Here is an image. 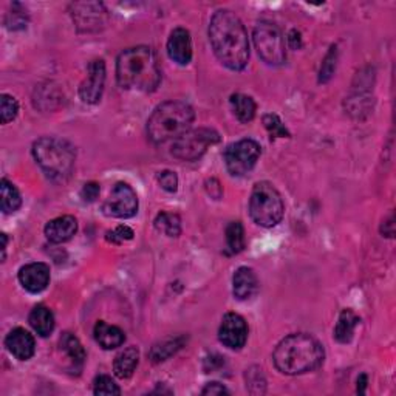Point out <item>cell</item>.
Listing matches in <instances>:
<instances>
[{"mask_svg": "<svg viewBox=\"0 0 396 396\" xmlns=\"http://www.w3.org/2000/svg\"><path fill=\"white\" fill-rule=\"evenodd\" d=\"M73 21L82 31L100 30L105 22V10L102 4H76L73 5Z\"/></svg>", "mask_w": 396, "mask_h": 396, "instance_id": "obj_14", "label": "cell"}, {"mask_svg": "<svg viewBox=\"0 0 396 396\" xmlns=\"http://www.w3.org/2000/svg\"><path fill=\"white\" fill-rule=\"evenodd\" d=\"M100 192H101L100 184L95 183V181H90V183H85L84 184V188L81 191V197H82V200L85 201V203H92V201H95L96 198H98Z\"/></svg>", "mask_w": 396, "mask_h": 396, "instance_id": "obj_36", "label": "cell"}, {"mask_svg": "<svg viewBox=\"0 0 396 396\" xmlns=\"http://www.w3.org/2000/svg\"><path fill=\"white\" fill-rule=\"evenodd\" d=\"M158 183H160V186L166 191V192H177L178 189V177L177 173L172 172V171H163L158 173L156 177Z\"/></svg>", "mask_w": 396, "mask_h": 396, "instance_id": "obj_33", "label": "cell"}, {"mask_svg": "<svg viewBox=\"0 0 396 396\" xmlns=\"http://www.w3.org/2000/svg\"><path fill=\"white\" fill-rule=\"evenodd\" d=\"M184 344V338L178 336V338H172V339H166L163 341L161 344H156L152 350H151V359L154 363H161V360H166L167 358H171L175 351L180 350Z\"/></svg>", "mask_w": 396, "mask_h": 396, "instance_id": "obj_27", "label": "cell"}, {"mask_svg": "<svg viewBox=\"0 0 396 396\" xmlns=\"http://www.w3.org/2000/svg\"><path fill=\"white\" fill-rule=\"evenodd\" d=\"M272 360L280 373L296 376L313 372L323 363V348L310 334H289L279 342Z\"/></svg>", "mask_w": 396, "mask_h": 396, "instance_id": "obj_3", "label": "cell"}, {"mask_svg": "<svg viewBox=\"0 0 396 396\" xmlns=\"http://www.w3.org/2000/svg\"><path fill=\"white\" fill-rule=\"evenodd\" d=\"M336 60H338V50L333 46L327 53V56H325L322 60L321 72H319V82L325 84L333 77L334 70H336Z\"/></svg>", "mask_w": 396, "mask_h": 396, "instance_id": "obj_32", "label": "cell"}, {"mask_svg": "<svg viewBox=\"0 0 396 396\" xmlns=\"http://www.w3.org/2000/svg\"><path fill=\"white\" fill-rule=\"evenodd\" d=\"M93 393L101 396H110V395H121V389L115 381L107 375H100L95 378L93 382Z\"/></svg>", "mask_w": 396, "mask_h": 396, "instance_id": "obj_29", "label": "cell"}, {"mask_svg": "<svg viewBox=\"0 0 396 396\" xmlns=\"http://www.w3.org/2000/svg\"><path fill=\"white\" fill-rule=\"evenodd\" d=\"M262 376H263V375H262V370H256V372H252V370H251V372L248 373V384H246V385H248L250 392H251V389H252L254 385L257 387L256 393H263V392H265V380H262V381H260V378H262Z\"/></svg>", "mask_w": 396, "mask_h": 396, "instance_id": "obj_37", "label": "cell"}, {"mask_svg": "<svg viewBox=\"0 0 396 396\" xmlns=\"http://www.w3.org/2000/svg\"><path fill=\"white\" fill-rule=\"evenodd\" d=\"M105 215L115 218H130L138 213V197L127 183H117L109 198L102 205Z\"/></svg>", "mask_w": 396, "mask_h": 396, "instance_id": "obj_10", "label": "cell"}, {"mask_svg": "<svg viewBox=\"0 0 396 396\" xmlns=\"http://www.w3.org/2000/svg\"><path fill=\"white\" fill-rule=\"evenodd\" d=\"M117 79L126 90L155 92L161 82V70L154 50L134 47L122 51L117 60Z\"/></svg>", "mask_w": 396, "mask_h": 396, "instance_id": "obj_2", "label": "cell"}, {"mask_svg": "<svg viewBox=\"0 0 396 396\" xmlns=\"http://www.w3.org/2000/svg\"><path fill=\"white\" fill-rule=\"evenodd\" d=\"M77 231V222L72 215H63L53 218L46 225V237L51 243H65Z\"/></svg>", "mask_w": 396, "mask_h": 396, "instance_id": "obj_18", "label": "cell"}, {"mask_svg": "<svg viewBox=\"0 0 396 396\" xmlns=\"http://www.w3.org/2000/svg\"><path fill=\"white\" fill-rule=\"evenodd\" d=\"M155 228L167 237H178L181 232V220L177 214L163 210L155 218Z\"/></svg>", "mask_w": 396, "mask_h": 396, "instance_id": "obj_26", "label": "cell"}, {"mask_svg": "<svg viewBox=\"0 0 396 396\" xmlns=\"http://www.w3.org/2000/svg\"><path fill=\"white\" fill-rule=\"evenodd\" d=\"M132 239H134V231H132L129 226H124V225H121V226L115 228L113 231L107 232V240L112 242V243H115V245L124 243V242L132 240Z\"/></svg>", "mask_w": 396, "mask_h": 396, "instance_id": "obj_34", "label": "cell"}, {"mask_svg": "<svg viewBox=\"0 0 396 396\" xmlns=\"http://www.w3.org/2000/svg\"><path fill=\"white\" fill-rule=\"evenodd\" d=\"M26 11L23 10V8L19 5V4H14L13 5V22L11 23H8V28H11V30H19V28H25L26 26Z\"/></svg>", "mask_w": 396, "mask_h": 396, "instance_id": "obj_35", "label": "cell"}, {"mask_svg": "<svg viewBox=\"0 0 396 396\" xmlns=\"http://www.w3.org/2000/svg\"><path fill=\"white\" fill-rule=\"evenodd\" d=\"M263 124H265V129L268 130V134L271 135L272 139L276 138H289V132L285 127L282 119L274 115V113H268V115L263 117Z\"/></svg>", "mask_w": 396, "mask_h": 396, "instance_id": "obj_30", "label": "cell"}, {"mask_svg": "<svg viewBox=\"0 0 396 396\" xmlns=\"http://www.w3.org/2000/svg\"><path fill=\"white\" fill-rule=\"evenodd\" d=\"M105 84V64L102 59L92 60L85 81L79 87V96L87 104L100 102Z\"/></svg>", "mask_w": 396, "mask_h": 396, "instance_id": "obj_12", "label": "cell"}, {"mask_svg": "<svg viewBox=\"0 0 396 396\" xmlns=\"http://www.w3.org/2000/svg\"><path fill=\"white\" fill-rule=\"evenodd\" d=\"M95 339L104 350L118 348L126 341V334L117 325H110L104 321H98L93 328Z\"/></svg>", "mask_w": 396, "mask_h": 396, "instance_id": "obj_19", "label": "cell"}, {"mask_svg": "<svg viewBox=\"0 0 396 396\" xmlns=\"http://www.w3.org/2000/svg\"><path fill=\"white\" fill-rule=\"evenodd\" d=\"M226 245L231 254H239L245 248V231L240 222H231L226 228Z\"/></svg>", "mask_w": 396, "mask_h": 396, "instance_id": "obj_28", "label": "cell"}, {"mask_svg": "<svg viewBox=\"0 0 396 396\" xmlns=\"http://www.w3.org/2000/svg\"><path fill=\"white\" fill-rule=\"evenodd\" d=\"M209 41L225 67L240 72L248 64L250 41L243 22L230 10H218L209 22Z\"/></svg>", "mask_w": 396, "mask_h": 396, "instance_id": "obj_1", "label": "cell"}, {"mask_svg": "<svg viewBox=\"0 0 396 396\" xmlns=\"http://www.w3.org/2000/svg\"><path fill=\"white\" fill-rule=\"evenodd\" d=\"M17 113H19V102L16 101V98L10 95H2L0 98V119H2V124H8V122L13 121Z\"/></svg>", "mask_w": 396, "mask_h": 396, "instance_id": "obj_31", "label": "cell"}, {"mask_svg": "<svg viewBox=\"0 0 396 396\" xmlns=\"http://www.w3.org/2000/svg\"><path fill=\"white\" fill-rule=\"evenodd\" d=\"M220 135L208 127L191 129L173 141L172 155L180 161H197L206 154L210 146L217 144Z\"/></svg>", "mask_w": 396, "mask_h": 396, "instance_id": "obj_8", "label": "cell"}, {"mask_svg": "<svg viewBox=\"0 0 396 396\" xmlns=\"http://www.w3.org/2000/svg\"><path fill=\"white\" fill-rule=\"evenodd\" d=\"M28 322L39 336L47 338L55 330V316L46 305H36L30 313Z\"/></svg>", "mask_w": 396, "mask_h": 396, "instance_id": "obj_21", "label": "cell"}, {"mask_svg": "<svg viewBox=\"0 0 396 396\" xmlns=\"http://www.w3.org/2000/svg\"><path fill=\"white\" fill-rule=\"evenodd\" d=\"M359 322L360 319L351 310L342 311L338 319L336 328H334V339L341 342V344H348L353 339V334Z\"/></svg>", "mask_w": 396, "mask_h": 396, "instance_id": "obj_22", "label": "cell"}, {"mask_svg": "<svg viewBox=\"0 0 396 396\" xmlns=\"http://www.w3.org/2000/svg\"><path fill=\"white\" fill-rule=\"evenodd\" d=\"M262 154V147L254 139H240L226 147L225 163L228 171L235 177H243L256 167Z\"/></svg>", "mask_w": 396, "mask_h": 396, "instance_id": "obj_9", "label": "cell"}, {"mask_svg": "<svg viewBox=\"0 0 396 396\" xmlns=\"http://www.w3.org/2000/svg\"><path fill=\"white\" fill-rule=\"evenodd\" d=\"M169 58L180 65H188L192 59V39L188 30L175 28L167 41Z\"/></svg>", "mask_w": 396, "mask_h": 396, "instance_id": "obj_16", "label": "cell"}, {"mask_svg": "<svg viewBox=\"0 0 396 396\" xmlns=\"http://www.w3.org/2000/svg\"><path fill=\"white\" fill-rule=\"evenodd\" d=\"M59 346H60V350H63L64 353L68 356V359L72 360L75 368L76 367L81 368L84 365L85 358H87L85 350L75 334L64 333L59 339Z\"/></svg>", "mask_w": 396, "mask_h": 396, "instance_id": "obj_23", "label": "cell"}, {"mask_svg": "<svg viewBox=\"0 0 396 396\" xmlns=\"http://www.w3.org/2000/svg\"><path fill=\"white\" fill-rule=\"evenodd\" d=\"M33 156L48 178L65 181L73 172L76 151L65 139L43 137L33 144Z\"/></svg>", "mask_w": 396, "mask_h": 396, "instance_id": "obj_5", "label": "cell"}, {"mask_svg": "<svg viewBox=\"0 0 396 396\" xmlns=\"http://www.w3.org/2000/svg\"><path fill=\"white\" fill-rule=\"evenodd\" d=\"M193 109L184 101H166L158 105L147 121V137L154 144L178 139L191 130Z\"/></svg>", "mask_w": 396, "mask_h": 396, "instance_id": "obj_4", "label": "cell"}, {"mask_svg": "<svg viewBox=\"0 0 396 396\" xmlns=\"http://www.w3.org/2000/svg\"><path fill=\"white\" fill-rule=\"evenodd\" d=\"M0 196H2L0 203H2L4 214H14L22 206V197L19 191H17L13 183L5 178L0 183Z\"/></svg>", "mask_w": 396, "mask_h": 396, "instance_id": "obj_25", "label": "cell"}, {"mask_svg": "<svg viewBox=\"0 0 396 396\" xmlns=\"http://www.w3.org/2000/svg\"><path fill=\"white\" fill-rule=\"evenodd\" d=\"M287 42H288V46L291 50H299L302 47V34L299 33L297 30H291L288 33Z\"/></svg>", "mask_w": 396, "mask_h": 396, "instance_id": "obj_39", "label": "cell"}, {"mask_svg": "<svg viewBox=\"0 0 396 396\" xmlns=\"http://www.w3.org/2000/svg\"><path fill=\"white\" fill-rule=\"evenodd\" d=\"M285 214V205L279 191L268 181H260L252 189L250 198V215L254 223L272 228L280 223Z\"/></svg>", "mask_w": 396, "mask_h": 396, "instance_id": "obj_6", "label": "cell"}, {"mask_svg": "<svg viewBox=\"0 0 396 396\" xmlns=\"http://www.w3.org/2000/svg\"><path fill=\"white\" fill-rule=\"evenodd\" d=\"M254 46L268 65H282L287 59L285 39L279 26L268 21H262L254 28Z\"/></svg>", "mask_w": 396, "mask_h": 396, "instance_id": "obj_7", "label": "cell"}, {"mask_svg": "<svg viewBox=\"0 0 396 396\" xmlns=\"http://www.w3.org/2000/svg\"><path fill=\"white\" fill-rule=\"evenodd\" d=\"M259 291V280L254 269L242 267L232 277V293L239 301H250Z\"/></svg>", "mask_w": 396, "mask_h": 396, "instance_id": "obj_17", "label": "cell"}, {"mask_svg": "<svg viewBox=\"0 0 396 396\" xmlns=\"http://www.w3.org/2000/svg\"><path fill=\"white\" fill-rule=\"evenodd\" d=\"M5 346L8 351L19 360L31 359L34 355V350H36V342H34L33 334L21 327L8 333Z\"/></svg>", "mask_w": 396, "mask_h": 396, "instance_id": "obj_15", "label": "cell"}, {"mask_svg": "<svg viewBox=\"0 0 396 396\" xmlns=\"http://www.w3.org/2000/svg\"><path fill=\"white\" fill-rule=\"evenodd\" d=\"M2 240H4V245H2V260H5V252H6V234H2Z\"/></svg>", "mask_w": 396, "mask_h": 396, "instance_id": "obj_41", "label": "cell"}, {"mask_svg": "<svg viewBox=\"0 0 396 396\" xmlns=\"http://www.w3.org/2000/svg\"><path fill=\"white\" fill-rule=\"evenodd\" d=\"M367 384H368V378H367V375H360V376L358 378V393H365Z\"/></svg>", "mask_w": 396, "mask_h": 396, "instance_id": "obj_40", "label": "cell"}, {"mask_svg": "<svg viewBox=\"0 0 396 396\" xmlns=\"http://www.w3.org/2000/svg\"><path fill=\"white\" fill-rule=\"evenodd\" d=\"M218 339L231 350H240L248 341V323L237 313H228L218 328Z\"/></svg>", "mask_w": 396, "mask_h": 396, "instance_id": "obj_11", "label": "cell"}, {"mask_svg": "<svg viewBox=\"0 0 396 396\" xmlns=\"http://www.w3.org/2000/svg\"><path fill=\"white\" fill-rule=\"evenodd\" d=\"M201 393L203 395H210V396H214V395H230V390L226 389V387L223 384H220V382H209L203 390H201Z\"/></svg>", "mask_w": 396, "mask_h": 396, "instance_id": "obj_38", "label": "cell"}, {"mask_svg": "<svg viewBox=\"0 0 396 396\" xmlns=\"http://www.w3.org/2000/svg\"><path fill=\"white\" fill-rule=\"evenodd\" d=\"M139 363V351L137 347H127L115 358V363H113V372L119 378V380H127L134 372L137 370Z\"/></svg>", "mask_w": 396, "mask_h": 396, "instance_id": "obj_20", "label": "cell"}, {"mask_svg": "<svg viewBox=\"0 0 396 396\" xmlns=\"http://www.w3.org/2000/svg\"><path fill=\"white\" fill-rule=\"evenodd\" d=\"M19 282L28 293H42L50 284V268L41 262L28 263L19 269Z\"/></svg>", "mask_w": 396, "mask_h": 396, "instance_id": "obj_13", "label": "cell"}, {"mask_svg": "<svg viewBox=\"0 0 396 396\" xmlns=\"http://www.w3.org/2000/svg\"><path fill=\"white\" fill-rule=\"evenodd\" d=\"M231 109L234 112L235 118L239 119L240 122H250L256 117V109L257 105L254 102V100L248 95H242V93H235L231 96Z\"/></svg>", "mask_w": 396, "mask_h": 396, "instance_id": "obj_24", "label": "cell"}]
</instances>
